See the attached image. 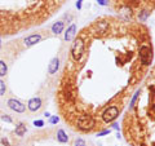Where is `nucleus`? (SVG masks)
Returning a JSON list of instances; mask_svg holds the SVG:
<instances>
[{
    "label": "nucleus",
    "mask_w": 155,
    "mask_h": 146,
    "mask_svg": "<svg viewBox=\"0 0 155 146\" xmlns=\"http://www.w3.org/2000/svg\"><path fill=\"white\" fill-rule=\"evenodd\" d=\"M69 0H0V38H12L43 26Z\"/></svg>",
    "instance_id": "7ed1b4c3"
},
{
    "label": "nucleus",
    "mask_w": 155,
    "mask_h": 146,
    "mask_svg": "<svg viewBox=\"0 0 155 146\" xmlns=\"http://www.w3.org/2000/svg\"><path fill=\"white\" fill-rule=\"evenodd\" d=\"M154 62L143 22L104 14L79 30L58 76L54 101L74 132L106 131L126 111Z\"/></svg>",
    "instance_id": "f257e3e1"
},
{
    "label": "nucleus",
    "mask_w": 155,
    "mask_h": 146,
    "mask_svg": "<svg viewBox=\"0 0 155 146\" xmlns=\"http://www.w3.org/2000/svg\"><path fill=\"white\" fill-rule=\"evenodd\" d=\"M121 131L129 146H155V62L124 111Z\"/></svg>",
    "instance_id": "f03ea898"
},
{
    "label": "nucleus",
    "mask_w": 155,
    "mask_h": 146,
    "mask_svg": "<svg viewBox=\"0 0 155 146\" xmlns=\"http://www.w3.org/2000/svg\"><path fill=\"white\" fill-rule=\"evenodd\" d=\"M67 142L69 137L63 129L51 127L32 133L21 146H66Z\"/></svg>",
    "instance_id": "39448f33"
},
{
    "label": "nucleus",
    "mask_w": 155,
    "mask_h": 146,
    "mask_svg": "<svg viewBox=\"0 0 155 146\" xmlns=\"http://www.w3.org/2000/svg\"><path fill=\"white\" fill-rule=\"evenodd\" d=\"M75 146H85V142L82 138H78L75 141Z\"/></svg>",
    "instance_id": "423d86ee"
},
{
    "label": "nucleus",
    "mask_w": 155,
    "mask_h": 146,
    "mask_svg": "<svg viewBox=\"0 0 155 146\" xmlns=\"http://www.w3.org/2000/svg\"><path fill=\"white\" fill-rule=\"evenodd\" d=\"M111 7L121 17L134 21L146 20L155 10V0H110Z\"/></svg>",
    "instance_id": "20e7f679"
}]
</instances>
